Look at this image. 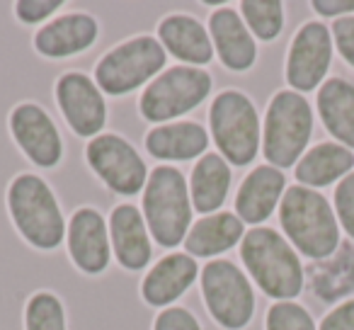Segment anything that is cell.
Here are the masks:
<instances>
[{
    "label": "cell",
    "instance_id": "6da1fadb",
    "mask_svg": "<svg viewBox=\"0 0 354 330\" xmlns=\"http://www.w3.org/2000/svg\"><path fill=\"white\" fill-rule=\"evenodd\" d=\"M6 204L15 231L35 250L51 253L66 241L68 221L61 212V202L37 173L15 175L8 185Z\"/></svg>",
    "mask_w": 354,
    "mask_h": 330
},
{
    "label": "cell",
    "instance_id": "7a4b0ae2",
    "mask_svg": "<svg viewBox=\"0 0 354 330\" xmlns=\"http://www.w3.org/2000/svg\"><path fill=\"white\" fill-rule=\"evenodd\" d=\"M241 260L250 279L270 299L291 301L304 291L306 275L299 253L274 228H250L241 241Z\"/></svg>",
    "mask_w": 354,
    "mask_h": 330
},
{
    "label": "cell",
    "instance_id": "3957f363",
    "mask_svg": "<svg viewBox=\"0 0 354 330\" xmlns=\"http://www.w3.org/2000/svg\"><path fill=\"white\" fill-rule=\"evenodd\" d=\"M192 197H189V180L175 165H158L148 175L143 187L141 214L158 248L183 246L192 228Z\"/></svg>",
    "mask_w": 354,
    "mask_h": 330
},
{
    "label": "cell",
    "instance_id": "277c9868",
    "mask_svg": "<svg viewBox=\"0 0 354 330\" xmlns=\"http://www.w3.org/2000/svg\"><path fill=\"white\" fill-rule=\"evenodd\" d=\"M279 223L289 243L310 260H325L339 248V226L320 192L304 185L289 187L279 204Z\"/></svg>",
    "mask_w": 354,
    "mask_h": 330
},
{
    "label": "cell",
    "instance_id": "5b68a950",
    "mask_svg": "<svg viewBox=\"0 0 354 330\" xmlns=\"http://www.w3.org/2000/svg\"><path fill=\"white\" fill-rule=\"evenodd\" d=\"M209 134L231 168H245L260 153L262 127L257 107L236 88L214 95L209 107Z\"/></svg>",
    "mask_w": 354,
    "mask_h": 330
},
{
    "label": "cell",
    "instance_id": "8992f818",
    "mask_svg": "<svg viewBox=\"0 0 354 330\" xmlns=\"http://www.w3.org/2000/svg\"><path fill=\"white\" fill-rule=\"evenodd\" d=\"M167 51L153 35H136L119 42L95 64V83L109 98H124L146 88L165 71Z\"/></svg>",
    "mask_w": 354,
    "mask_h": 330
},
{
    "label": "cell",
    "instance_id": "52a82bcc",
    "mask_svg": "<svg viewBox=\"0 0 354 330\" xmlns=\"http://www.w3.org/2000/svg\"><path fill=\"white\" fill-rule=\"evenodd\" d=\"M212 90L214 78L207 68L183 64L170 66L143 88L138 98V114L156 127L170 124L207 102Z\"/></svg>",
    "mask_w": 354,
    "mask_h": 330
},
{
    "label": "cell",
    "instance_id": "ba28073f",
    "mask_svg": "<svg viewBox=\"0 0 354 330\" xmlns=\"http://www.w3.org/2000/svg\"><path fill=\"white\" fill-rule=\"evenodd\" d=\"M313 134V109L294 90H279L267 104L262 127V153L274 168H291L304 158Z\"/></svg>",
    "mask_w": 354,
    "mask_h": 330
},
{
    "label": "cell",
    "instance_id": "9c48e42d",
    "mask_svg": "<svg viewBox=\"0 0 354 330\" xmlns=\"http://www.w3.org/2000/svg\"><path fill=\"white\" fill-rule=\"evenodd\" d=\"M199 291L207 313L223 330H243L255 315L250 277L231 260H209L199 275Z\"/></svg>",
    "mask_w": 354,
    "mask_h": 330
},
{
    "label": "cell",
    "instance_id": "30bf717a",
    "mask_svg": "<svg viewBox=\"0 0 354 330\" xmlns=\"http://www.w3.org/2000/svg\"><path fill=\"white\" fill-rule=\"evenodd\" d=\"M85 163L104 187L122 197L143 192L151 175L133 143L114 131H102L100 136L90 138L85 146Z\"/></svg>",
    "mask_w": 354,
    "mask_h": 330
},
{
    "label": "cell",
    "instance_id": "8fae6325",
    "mask_svg": "<svg viewBox=\"0 0 354 330\" xmlns=\"http://www.w3.org/2000/svg\"><path fill=\"white\" fill-rule=\"evenodd\" d=\"M54 100L68 129L80 138H95L107 124V100L93 75L66 71L56 78Z\"/></svg>",
    "mask_w": 354,
    "mask_h": 330
},
{
    "label": "cell",
    "instance_id": "7c38bea8",
    "mask_svg": "<svg viewBox=\"0 0 354 330\" xmlns=\"http://www.w3.org/2000/svg\"><path fill=\"white\" fill-rule=\"evenodd\" d=\"M12 141L22 156L41 170H54L64 161V138L54 117L37 102H20L8 117Z\"/></svg>",
    "mask_w": 354,
    "mask_h": 330
},
{
    "label": "cell",
    "instance_id": "4fadbf2b",
    "mask_svg": "<svg viewBox=\"0 0 354 330\" xmlns=\"http://www.w3.org/2000/svg\"><path fill=\"white\" fill-rule=\"evenodd\" d=\"M333 61V32L323 22H306L286 54V83L294 93H310L328 75Z\"/></svg>",
    "mask_w": 354,
    "mask_h": 330
},
{
    "label": "cell",
    "instance_id": "5bb4252c",
    "mask_svg": "<svg viewBox=\"0 0 354 330\" xmlns=\"http://www.w3.org/2000/svg\"><path fill=\"white\" fill-rule=\"evenodd\" d=\"M66 248L75 270L88 277L107 272L112 262L109 223L95 207H80L71 214L66 226Z\"/></svg>",
    "mask_w": 354,
    "mask_h": 330
},
{
    "label": "cell",
    "instance_id": "9a60e30c",
    "mask_svg": "<svg viewBox=\"0 0 354 330\" xmlns=\"http://www.w3.org/2000/svg\"><path fill=\"white\" fill-rule=\"evenodd\" d=\"M100 39V22L85 10L64 12L41 25L32 37V46L39 56L51 61L73 59L90 51Z\"/></svg>",
    "mask_w": 354,
    "mask_h": 330
},
{
    "label": "cell",
    "instance_id": "2e32d148",
    "mask_svg": "<svg viewBox=\"0 0 354 330\" xmlns=\"http://www.w3.org/2000/svg\"><path fill=\"white\" fill-rule=\"evenodd\" d=\"M209 37H212L214 54L221 66L231 73H245L257 64V44L243 22L241 12L233 6H218L209 12Z\"/></svg>",
    "mask_w": 354,
    "mask_h": 330
},
{
    "label": "cell",
    "instance_id": "e0dca14e",
    "mask_svg": "<svg viewBox=\"0 0 354 330\" xmlns=\"http://www.w3.org/2000/svg\"><path fill=\"white\" fill-rule=\"evenodd\" d=\"M199 275H202V270H199V262L192 255L167 253L143 275L141 286H138L143 304L160 311L170 309V306H175V301H180L192 289Z\"/></svg>",
    "mask_w": 354,
    "mask_h": 330
},
{
    "label": "cell",
    "instance_id": "ac0fdd59",
    "mask_svg": "<svg viewBox=\"0 0 354 330\" xmlns=\"http://www.w3.org/2000/svg\"><path fill=\"white\" fill-rule=\"evenodd\" d=\"M107 223L117 265L127 272L146 270L153 260V238L141 209L129 202H122L112 209Z\"/></svg>",
    "mask_w": 354,
    "mask_h": 330
},
{
    "label": "cell",
    "instance_id": "d6986e66",
    "mask_svg": "<svg viewBox=\"0 0 354 330\" xmlns=\"http://www.w3.org/2000/svg\"><path fill=\"white\" fill-rule=\"evenodd\" d=\"M156 39L162 44L167 56L177 59L183 66L204 68L216 56L207 25H202L197 17L187 12H167L165 17H160L156 27Z\"/></svg>",
    "mask_w": 354,
    "mask_h": 330
},
{
    "label": "cell",
    "instance_id": "ffe728a7",
    "mask_svg": "<svg viewBox=\"0 0 354 330\" xmlns=\"http://www.w3.org/2000/svg\"><path fill=\"white\" fill-rule=\"evenodd\" d=\"M286 192V178L274 165H257L243 178L241 187L236 192V217L243 223H265L281 204Z\"/></svg>",
    "mask_w": 354,
    "mask_h": 330
},
{
    "label": "cell",
    "instance_id": "44dd1931",
    "mask_svg": "<svg viewBox=\"0 0 354 330\" xmlns=\"http://www.w3.org/2000/svg\"><path fill=\"white\" fill-rule=\"evenodd\" d=\"M146 153L156 161L165 163H185L199 161L209 153V129L199 122H170L160 127L148 129L143 136Z\"/></svg>",
    "mask_w": 354,
    "mask_h": 330
},
{
    "label": "cell",
    "instance_id": "7402d4cb",
    "mask_svg": "<svg viewBox=\"0 0 354 330\" xmlns=\"http://www.w3.org/2000/svg\"><path fill=\"white\" fill-rule=\"evenodd\" d=\"M245 238V223L231 212H216L192 223L185 238V253L204 260H218V255L236 248Z\"/></svg>",
    "mask_w": 354,
    "mask_h": 330
},
{
    "label": "cell",
    "instance_id": "603a6c76",
    "mask_svg": "<svg viewBox=\"0 0 354 330\" xmlns=\"http://www.w3.org/2000/svg\"><path fill=\"white\" fill-rule=\"evenodd\" d=\"M233 170L221 153H204L194 163L192 175H189V197H192V209L202 217L221 212L226 204L228 192H231Z\"/></svg>",
    "mask_w": 354,
    "mask_h": 330
},
{
    "label": "cell",
    "instance_id": "cb8c5ba5",
    "mask_svg": "<svg viewBox=\"0 0 354 330\" xmlns=\"http://www.w3.org/2000/svg\"><path fill=\"white\" fill-rule=\"evenodd\" d=\"M354 165V156L342 143L323 141L313 146L299 163H296L294 175L296 183L304 187H328L335 180L347 175Z\"/></svg>",
    "mask_w": 354,
    "mask_h": 330
},
{
    "label": "cell",
    "instance_id": "d4e9b609",
    "mask_svg": "<svg viewBox=\"0 0 354 330\" xmlns=\"http://www.w3.org/2000/svg\"><path fill=\"white\" fill-rule=\"evenodd\" d=\"M318 114L325 129L344 143V148H354V85L344 78H330L318 90Z\"/></svg>",
    "mask_w": 354,
    "mask_h": 330
},
{
    "label": "cell",
    "instance_id": "484cf974",
    "mask_svg": "<svg viewBox=\"0 0 354 330\" xmlns=\"http://www.w3.org/2000/svg\"><path fill=\"white\" fill-rule=\"evenodd\" d=\"M238 12L260 42H274L284 30V6L279 0H243Z\"/></svg>",
    "mask_w": 354,
    "mask_h": 330
},
{
    "label": "cell",
    "instance_id": "4316f807",
    "mask_svg": "<svg viewBox=\"0 0 354 330\" xmlns=\"http://www.w3.org/2000/svg\"><path fill=\"white\" fill-rule=\"evenodd\" d=\"M25 330H68L64 301L54 291H35L25 304Z\"/></svg>",
    "mask_w": 354,
    "mask_h": 330
},
{
    "label": "cell",
    "instance_id": "83f0119b",
    "mask_svg": "<svg viewBox=\"0 0 354 330\" xmlns=\"http://www.w3.org/2000/svg\"><path fill=\"white\" fill-rule=\"evenodd\" d=\"M265 330H315V323L301 304L277 301L267 311Z\"/></svg>",
    "mask_w": 354,
    "mask_h": 330
},
{
    "label": "cell",
    "instance_id": "f1b7e54d",
    "mask_svg": "<svg viewBox=\"0 0 354 330\" xmlns=\"http://www.w3.org/2000/svg\"><path fill=\"white\" fill-rule=\"evenodd\" d=\"M64 8V0H17L12 10L22 25H46Z\"/></svg>",
    "mask_w": 354,
    "mask_h": 330
},
{
    "label": "cell",
    "instance_id": "f546056e",
    "mask_svg": "<svg viewBox=\"0 0 354 330\" xmlns=\"http://www.w3.org/2000/svg\"><path fill=\"white\" fill-rule=\"evenodd\" d=\"M153 330H202V323L185 306H170V309H162L156 315Z\"/></svg>",
    "mask_w": 354,
    "mask_h": 330
},
{
    "label": "cell",
    "instance_id": "4dcf8cb0",
    "mask_svg": "<svg viewBox=\"0 0 354 330\" xmlns=\"http://www.w3.org/2000/svg\"><path fill=\"white\" fill-rule=\"evenodd\" d=\"M335 209L337 219L354 241V173H349L335 190Z\"/></svg>",
    "mask_w": 354,
    "mask_h": 330
},
{
    "label": "cell",
    "instance_id": "1f68e13d",
    "mask_svg": "<svg viewBox=\"0 0 354 330\" xmlns=\"http://www.w3.org/2000/svg\"><path fill=\"white\" fill-rule=\"evenodd\" d=\"M333 39L349 66H354V17H339L333 25Z\"/></svg>",
    "mask_w": 354,
    "mask_h": 330
},
{
    "label": "cell",
    "instance_id": "d6a6232c",
    "mask_svg": "<svg viewBox=\"0 0 354 330\" xmlns=\"http://www.w3.org/2000/svg\"><path fill=\"white\" fill-rule=\"evenodd\" d=\"M320 330H354V299L335 306L323 320Z\"/></svg>",
    "mask_w": 354,
    "mask_h": 330
},
{
    "label": "cell",
    "instance_id": "836d02e7",
    "mask_svg": "<svg viewBox=\"0 0 354 330\" xmlns=\"http://www.w3.org/2000/svg\"><path fill=\"white\" fill-rule=\"evenodd\" d=\"M313 10L318 15H325V17H337V15H344V12H352L354 10V0H313L310 3Z\"/></svg>",
    "mask_w": 354,
    "mask_h": 330
}]
</instances>
